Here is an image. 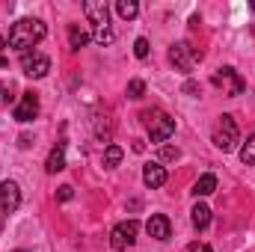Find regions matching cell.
Here are the masks:
<instances>
[{
  "label": "cell",
  "mask_w": 255,
  "mask_h": 252,
  "mask_svg": "<svg viewBox=\"0 0 255 252\" xmlns=\"http://www.w3.org/2000/svg\"><path fill=\"white\" fill-rule=\"evenodd\" d=\"M122 157H125V151H122V145H116V142H110V145L104 148V157H101V163H104V169H116V166L122 163Z\"/></svg>",
  "instance_id": "15"
},
{
  "label": "cell",
  "mask_w": 255,
  "mask_h": 252,
  "mask_svg": "<svg viewBox=\"0 0 255 252\" xmlns=\"http://www.w3.org/2000/svg\"><path fill=\"white\" fill-rule=\"evenodd\" d=\"M211 80H214L217 86H226V95H229V98H238V95L244 92V80H241V74H238L232 65H223V68H217Z\"/></svg>",
  "instance_id": "7"
},
{
  "label": "cell",
  "mask_w": 255,
  "mask_h": 252,
  "mask_svg": "<svg viewBox=\"0 0 255 252\" xmlns=\"http://www.w3.org/2000/svg\"><path fill=\"white\" fill-rule=\"evenodd\" d=\"M199 60V54L193 51L187 42H175V45H169V63L175 65V71H184V74H190L193 65Z\"/></svg>",
  "instance_id": "6"
},
{
  "label": "cell",
  "mask_w": 255,
  "mask_h": 252,
  "mask_svg": "<svg viewBox=\"0 0 255 252\" xmlns=\"http://www.w3.org/2000/svg\"><path fill=\"white\" fill-rule=\"evenodd\" d=\"M6 45H9V42H3V36H0V54H3V48H6Z\"/></svg>",
  "instance_id": "28"
},
{
  "label": "cell",
  "mask_w": 255,
  "mask_h": 252,
  "mask_svg": "<svg viewBox=\"0 0 255 252\" xmlns=\"http://www.w3.org/2000/svg\"><path fill=\"white\" fill-rule=\"evenodd\" d=\"M190 252H214L208 244H190Z\"/></svg>",
  "instance_id": "27"
},
{
  "label": "cell",
  "mask_w": 255,
  "mask_h": 252,
  "mask_svg": "<svg viewBox=\"0 0 255 252\" xmlns=\"http://www.w3.org/2000/svg\"><path fill=\"white\" fill-rule=\"evenodd\" d=\"M71 196H74V190L68 187V184H63V187L57 190V199H60V202H68V199H71Z\"/></svg>",
  "instance_id": "24"
},
{
  "label": "cell",
  "mask_w": 255,
  "mask_h": 252,
  "mask_svg": "<svg viewBox=\"0 0 255 252\" xmlns=\"http://www.w3.org/2000/svg\"><path fill=\"white\" fill-rule=\"evenodd\" d=\"M86 42H89V33L80 30L77 24H68V45H71V51H80Z\"/></svg>",
  "instance_id": "17"
},
{
  "label": "cell",
  "mask_w": 255,
  "mask_h": 252,
  "mask_svg": "<svg viewBox=\"0 0 255 252\" xmlns=\"http://www.w3.org/2000/svg\"><path fill=\"white\" fill-rule=\"evenodd\" d=\"M45 36H48V27H45L39 18H21V21H15L12 30H9V48L27 54V51L36 48Z\"/></svg>",
  "instance_id": "1"
},
{
  "label": "cell",
  "mask_w": 255,
  "mask_h": 252,
  "mask_svg": "<svg viewBox=\"0 0 255 252\" xmlns=\"http://www.w3.org/2000/svg\"><path fill=\"white\" fill-rule=\"evenodd\" d=\"M92 39H95L98 45H113V42H116V33H113V27H98V30L92 33Z\"/></svg>",
  "instance_id": "20"
},
{
  "label": "cell",
  "mask_w": 255,
  "mask_h": 252,
  "mask_svg": "<svg viewBox=\"0 0 255 252\" xmlns=\"http://www.w3.org/2000/svg\"><path fill=\"white\" fill-rule=\"evenodd\" d=\"M178 157H181L178 145H160V163H169V160H178Z\"/></svg>",
  "instance_id": "22"
},
{
  "label": "cell",
  "mask_w": 255,
  "mask_h": 252,
  "mask_svg": "<svg viewBox=\"0 0 255 252\" xmlns=\"http://www.w3.org/2000/svg\"><path fill=\"white\" fill-rule=\"evenodd\" d=\"M145 232L154 238V241H169V235H172V226H169V217H163V214H151L148 217V223H145Z\"/></svg>",
  "instance_id": "11"
},
{
  "label": "cell",
  "mask_w": 255,
  "mask_h": 252,
  "mask_svg": "<svg viewBox=\"0 0 255 252\" xmlns=\"http://www.w3.org/2000/svg\"><path fill=\"white\" fill-rule=\"evenodd\" d=\"M214 190H217V175L208 172V175H202V178L193 184V196H196V199H199V196H211Z\"/></svg>",
  "instance_id": "16"
},
{
  "label": "cell",
  "mask_w": 255,
  "mask_h": 252,
  "mask_svg": "<svg viewBox=\"0 0 255 252\" xmlns=\"http://www.w3.org/2000/svg\"><path fill=\"white\" fill-rule=\"evenodd\" d=\"M142 95H145V83H142L139 77H133V80L128 83V98L136 101V98H142Z\"/></svg>",
  "instance_id": "21"
},
{
  "label": "cell",
  "mask_w": 255,
  "mask_h": 252,
  "mask_svg": "<svg viewBox=\"0 0 255 252\" xmlns=\"http://www.w3.org/2000/svg\"><path fill=\"white\" fill-rule=\"evenodd\" d=\"M9 92H12V83H0V104L9 101Z\"/></svg>",
  "instance_id": "25"
},
{
  "label": "cell",
  "mask_w": 255,
  "mask_h": 252,
  "mask_svg": "<svg viewBox=\"0 0 255 252\" xmlns=\"http://www.w3.org/2000/svg\"><path fill=\"white\" fill-rule=\"evenodd\" d=\"M15 252H30V250H15Z\"/></svg>",
  "instance_id": "30"
},
{
  "label": "cell",
  "mask_w": 255,
  "mask_h": 252,
  "mask_svg": "<svg viewBox=\"0 0 255 252\" xmlns=\"http://www.w3.org/2000/svg\"><path fill=\"white\" fill-rule=\"evenodd\" d=\"M45 169L51 172V175H57V172H63L65 169V145L60 142L57 148H51V154H48V163H45Z\"/></svg>",
  "instance_id": "14"
},
{
  "label": "cell",
  "mask_w": 255,
  "mask_h": 252,
  "mask_svg": "<svg viewBox=\"0 0 255 252\" xmlns=\"http://www.w3.org/2000/svg\"><path fill=\"white\" fill-rule=\"evenodd\" d=\"M116 12H119V18L133 21V18L139 15V3H136V0H119V3H116Z\"/></svg>",
  "instance_id": "18"
},
{
  "label": "cell",
  "mask_w": 255,
  "mask_h": 252,
  "mask_svg": "<svg viewBox=\"0 0 255 252\" xmlns=\"http://www.w3.org/2000/svg\"><path fill=\"white\" fill-rule=\"evenodd\" d=\"M133 54H136V60H145V57H148V39L139 36V39L133 42Z\"/></svg>",
  "instance_id": "23"
},
{
  "label": "cell",
  "mask_w": 255,
  "mask_h": 252,
  "mask_svg": "<svg viewBox=\"0 0 255 252\" xmlns=\"http://www.w3.org/2000/svg\"><path fill=\"white\" fill-rule=\"evenodd\" d=\"M250 9H253V12H255V0H253V3H250Z\"/></svg>",
  "instance_id": "29"
},
{
  "label": "cell",
  "mask_w": 255,
  "mask_h": 252,
  "mask_svg": "<svg viewBox=\"0 0 255 252\" xmlns=\"http://www.w3.org/2000/svg\"><path fill=\"white\" fill-rule=\"evenodd\" d=\"M21 71L27 77H33V80H42L51 71V60L45 54H39V51H27V54H21Z\"/></svg>",
  "instance_id": "5"
},
{
  "label": "cell",
  "mask_w": 255,
  "mask_h": 252,
  "mask_svg": "<svg viewBox=\"0 0 255 252\" xmlns=\"http://www.w3.org/2000/svg\"><path fill=\"white\" fill-rule=\"evenodd\" d=\"M142 184L151 190L163 187L166 184V169H163V163H145L142 166Z\"/></svg>",
  "instance_id": "12"
},
{
  "label": "cell",
  "mask_w": 255,
  "mask_h": 252,
  "mask_svg": "<svg viewBox=\"0 0 255 252\" xmlns=\"http://www.w3.org/2000/svg\"><path fill=\"white\" fill-rule=\"evenodd\" d=\"M241 160H244L247 166H255V133H250L247 142L241 145Z\"/></svg>",
  "instance_id": "19"
},
{
  "label": "cell",
  "mask_w": 255,
  "mask_h": 252,
  "mask_svg": "<svg viewBox=\"0 0 255 252\" xmlns=\"http://www.w3.org/2000/svg\"><path fill=\"white\" fill-rule=\"evenodd\" d=\"M184 92H187V95H199V83L187 80V83H184Z\"/></svg>",
  "instance_id": "26"
},
{
  "label": "cell",
  "mask_w": 255,
  "mask_h": 252,
  "mask_svg": "<svg viewBox=\"0 0 255 252\" xmlns=\"http://www.w3.org/2000/svg\"><path fill=\"white\" fill-rule=\"evenodd\" d=\"M139 119H142V125H145V130H148L151 142H157V145H166V139L175 133V119H172L169 113L157 110V107L142 110V113H139Z\"/></svg>",
  "instance_id": "2"
},
{
  "label": "cell",
  "mask_w": 255,
  "mask_h": 252,
  "mask_svg": "<svg viewBox=\"0 0 255 252\" xmlns=\"http://www.w3.org/2000/svg\"><path fill=\"white\" fill-rule=\"evenodd\" d=\"M136 235H139V223L136 220H128V223H119L113 232H110V247L116 252H125L136 244Z\"/></svg>",
  "instance_id": "4"
},
{
  "label": "cell",
  "mask_w": 255,
  "mask_h": 252,
  "mask_svg": "<svg viewBox=\"0 0 255 252\" xmlns=\"http://www.w3.org/2000/svg\"><path fill=\"white\" fill-rule=\"evenodd\" d=\"M15 122H21V125H27V122H33L36 116H39V95L33 92V89H27V92H21V101L15 104Z\"/></svg>",
  "instance_id": "8"
},
{
  "label": "cell",
  "mask_w": 255,
  "mask_h": 252,
  "mask_svg": "<svg viewBox=\"0 0 255 252\" xmlns=\"http://www.w3.org/2000/svg\"><path fill=\"white\" fill-rule=\"evenodd\" d=\"M238 142H241V130H238L235 116L223 113L220 122H217V127H214V145H217L220 151H235Z\"/></svg>",
  "instance_id": "3"
},
{
  "label": "cell",
  "mask_w": 255,
  "mask_h": 252,
  "mask_svg": "<svg viewBox=\"0 0 255 252\" xmlns=\"http://www.w3.org/2000/svg\"><path fill=\"white\" fill-rule=\"evenodd\" d=\"M83 15L89 18V24L98 30V27H110V6L104 0H86L83 3Z\"/></svg>",
  "instance_id": "10"
},
{
  "label": "cell",
  "mask_w": 255,
  "mask_h": 252,
  "mask_svg": "<svg viewBox=\"0 0 255 252\" xmlns=\"http://www.w3.org/2000/svg\"><path fill=\"white\" fill-rule=\"evenodd\" d=\"M21 208V187L15 181H0V217H9Z\"/></svg>",
  "instance_id": "9"
},
{
  "label": "cell",
  "mask_w": 255,
  "mask_h": 252,
  "mask_svg": "<svg viewBox=\"0 0 255 252\" xmlns=\"http://www.w3.org/2000/svg\"><path fill=\"white\" fill-rule=\"evenodd\" d=\"M190 220H193V229L196 232H205L208 226H211V208L205 205V202H196L190 211Z\"/></svg>",
  "instance_id": "13"
}]
</instances>
